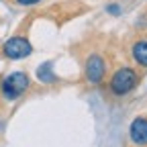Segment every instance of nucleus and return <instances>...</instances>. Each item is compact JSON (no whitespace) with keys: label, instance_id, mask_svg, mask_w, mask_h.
Listing matches in <instances>:
<instances>
[{"label":"nucleus","instance_id":"obj_1","mask_svg":"<svg viewBox=\"0 0 147 147\" xmlns=\"http://www.w3.org/2000/svg\"><path fill=\"white\" fill-rule=\"evenodd\" d=\"M139 82H141L139 71L131 65H123V67L113 71V76L108 80V92H110V96H115V98H123L127 94H131L139 86Z\"/></svg>","mask_w":147,"mask_h":147},{"label":"nucleus","instance_id":"obj_2","mask_svg":"<svg viewBox=\"0 0 147 147\" xmlns=\"http://www.w3.org/2000/svg\"><path fill=\"white\" fill-rule=\"evenodd\" d=\"M29 86H31V78L25 71H12L0 80V96L8 102H14L27 94Z\"/></svg>","mask_w":147,"mask_h":147},{"label":"nucleus","instance_id":"obj_3","mask_svg":"<svg viewBox=\"0 0 147 147\" xmlns=\"http://www.w3.org/2000/svg\"><path fill=\"white\" fill-rule=\"evenodd\" d=\"M108 76V61L102 53L92 51L84 59V80L90 86H100Z\"/></svg>","mask_w":147,"mask_h":147},{"label":"nucleus","instance_id":"obj_4","mask_svg":"<svg viewBox=\"0 0 147 147\" xmlns=\"http://www.w3.org/2000/svg\"><path fill=\"white\" fill-rule=\"evenodd\" d=\"M33 53V45L27 37L23 35H14L2 45V55L6 59H25Z\"/></svg>","mask_w":147,"mask_h":147},{"label":"nucleus","instance_id":"obj_5","mask_svg":"<svg viewBox=\"0 0 147 147\" xmlns=\"http://www.w3.org/2000/svg\"><path fill=\"white\" fill-rule=\"evenodd\" d=\"M131 147H147V117H135L129 125Z\"/></svg>","mask_w":147,"mask_h":147},{"label":"nucleus","instance_id":"obj_6","mask_svg":"<svg viewBox=\"0 0 147 147\" xmlns=\"http://www.w3.org/2000/svg\"><path fill=\"white\" fill-rule=\"evenodd\" d=\"M131 59L135 61L137 67L147 69V37H137V39L131 43Z\"/></svg>","mask_w":147,"mask_h":147},{"label":"nucleus","instance_id":"obj_7","mask_svg":"<svg viewBox=\"0 0 147 147\" xmlns=\"http://www.w3.org/2000/svg\"><path fill=\"white\" fill-rule=\"evenodd\" d=\"M16 4H21V6H35V4H39L43 2V0H14Z\"/></svg>","mask_w":147,"mask_h":147},{"label":"nucleus","instance_id":"obj_8","mask_svg":"<svg viewBox=\"0 0 147 147\" xmlns=\"http://www.w3.org/2000/svg\"><path fill=\"white\" fill-rule=\"evenodd\" d=\"M108 12H113V14H119L121 10H119V6H115V4H113V6H108Z\"/></svg>","mask_w":147,"mask_h":147}]
</instances>
